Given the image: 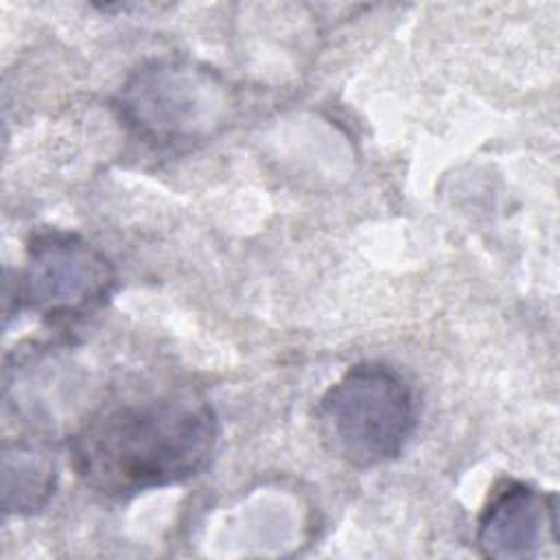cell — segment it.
<instances>
[{
	"label": "cell",
	"mask_w": 560,
	"mask_h": 560,
	"mask_svg": "<svg viewBox=\"0 0 560 560\" xmlns=\"http://www.w3.org/2000/svg\"><path fill=\"white\" fill-rule=\"evenodd\" d=\"M416 418V398L402 374L372 361L350 368L315 409L324 448L354 468H374L398 457Z\"/></svg>",
	"instance_id": "2"
},
{
	"label": "cell",
	"mask_w": 560,
	"mask_h": 560,
	"mask_svg": "<svg viewBox=\"0 0 560 560\" xmlns=\"http://www.w3.org/2000/svg\"><path fill=\"white\" fill-rule=\"evenodd\" d=\"M475 545L494 560L540 558L549 545H558L556 494L505 479L490 492L477 518Z\"/></svg>",
	"instance_id": "5"
},
{
	"label": "cell",
	"mask_w": 560,
	"mask_h": 560,
	"mask_svg": "<svg viewBox=\"0 0 560 560\" xmlns=\"http://www.w3.org/2000/svg\"><path fill=\"white\" fill-rule=\"evenodd\" d=\"M114 284V265L101 249L74 232L44 230L28 241L15 300L42 317L70 319L98 308Z\"/></svg>",
	"instance_id": "4"
},
{
	"label": "cell",
	"mask_w": 560,
	"mask_h": 560,
	"mask_svg": "<svg viewBox=\"0 0 560 560\" xmlns=\"http://www.w3.org/2000/svg\"><path fill=\"white\" fill-rule=\"evenodd\" d=\"M127 127L155 147H188L212 138L228 118L230 92L210 68L186 59H151L116 96Z\"/></svg>",
	"instance_id": "3"
},
{
	"label": "cell",
	"mask_w": 560,
	"mask_h": 560,
	"mask_svg": "<svg viewBox=\"0 0 560 560\" xmlns=\"http://www.w3.org/2000/svg\"><path fill=\"white\" fill-rule=\"evenodd\" d=\"M57 464L50 448L31 440L2 444V510L7 514H35L55 494Z\"/></svg>",
	"instance_id": "6"
},
{
	"label": "cell",
	"mask_w": 560,
	"mask_h": 560,
	"mask_svg": "<svg viewBox=\"0 0 560 560\" xmlns=\"http://www.w3.org/2000/svg\"><path fill=\"white\" fill-rule=\"evenodd\" d=\"M217 438V413L203 394L164 387L103 400L79 422L68 451L90 490L127 499L199 475Z\"/></svg>",
	"instance_id": "1"
}]
</instances>
